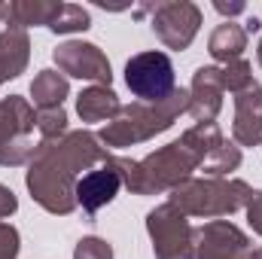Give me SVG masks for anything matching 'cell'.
I'll return each mask as SVG.
<instances>
[{
	"label": "cell",
	"mask_w": 262,
	"mask_h": 259,
	"mask_svg": "<svg viewBox=\"0 0 262 259\" xmlns=\"http://www.w3.org/2000/svg\"><path fill=\"white\" fill-rule=\"evenodd\" d=\"M256 189L244 180H229V177H192L171 189V204L186 213V217H201V220H216V217H232L235 210L247 207Z\"/></svg>",
	"instance_id": "4"
},
{
	"label": "cell",
	"mask_w": 262,
	"mask_h": 259,
	"mask_svg": "<svg viewBox=\"0 0 262 259\" xmlns=\"http://www.w3.org/2000/svg\"><path fill=\"white\" fill-rule=\"evenodd\" d=\"M37 131L43 134V140H58L67 134V113L64 107H49V110H37Z\"/></svg>",
	"instance_id": "22"
},
{
	"label": "cell",
	"mask_w": 262,
	"mask_h": 259,
	"mask_svg": "<svg viewBox=\"0 0 262 259\" xmlns=\"http://www.w3.org/2000/svg\"><path fill=\"white\" fill-rule=\"evenodd\" d=\"M244 210H247V223H250V229H253L256 235H262V192H253L250 204H247Z\"/></svg>",
	"instance_id": "25"
},
{
	"label": "cell",
	"mask_w": 262,
	"mask_h": 259,
	"mask_svg": "<svg viewBox=\"0 0 262 259\" xmlns=\"http://www.w3.org/2000/svg\"><path fill=\"white\" fill-rule=\"evenodd\" d=\"M122 189V180H119V171L113 168V156L107 165H98L92 171H85L79 180H76V204L95 217L101 207H107Z\"/></svg>",
	"instance_id": "11"
},
{
	"label": "cell",
	"mask_w": 262,
	"mask_h": 259,
	"mask_svg": "<svg viewBox=\"0 0 262 259\" xmlns=\"http://www.w3.org/2000/svg\"><path fill=\"white\" fill-rule=\"evenodd\" d=\"M220 79H223V92L238 95V92H244V89L253 82V67H250V61L238 58V61H232V64L220 67Z\"/></svg>",
	"instance_id": "21"
},
{
	"label": "cell",
	"mask_w": 262,
	"mask_h": 259,
	"mask_svg": "<svg viewBox=\"0 0 262 259\" xmlns=\"http://www.w3.org/2000/svg\"><path fill=\"white\" fill-rule=\"evenodd\" d=\"M113 168L119 171V180L131 195H159L192 180V174L201 168V153L180 134V140L149 153L140 162L113 156Z\"/></svg>",
	"instance_id": "2"
},
{
	"label": "cell",
	"mask_w": 262,
	"mask_h": 259,
	"mask_svg": "<svg viewBox=\"0 0 262 259\" xmlns=\"http://www.w3.org/2000/svg\"><path fill=\"white\" fill-rule=\"evenodd\" d=\"M256 58H259V67H262V40H259V49H256Z\"/></svg>",
	"instance_id": "31"
},
{
	"label": "cell",
	"mask_w": 262,
	"mask_h": 259,
	"mask_svg": "<svg viewBox=\"0 0 262 259\" xmlns=\"http://www.w3.org/2000/svg\"><path fill=\"white\" fill-rule=\"evenodd\" d=\"M15 210H18V198H15V192H12L9 186H3V183H0V220L12 217Z\"/></svg>",
	"instance_id": "26"
},
{
	"label": "cell",
	"mask_w": 262,
	"mask_h": 259,
	"mask_svg": "<svg viewBox=\"0 0 262 259\" xmlns=\"http://www.w3.org/2000/svg\"><path fill=\"white\" fill-rule=\"evenodd\" d=\"M259 28H262V21H259V18H250L244 31H247V34H253V31H259Z\"/></svg>",
	"instance_id": "28"
},
{
	"label": "cell",
	"mask_w": 262,
	"mask_h": 259,
	"mask_svg": "<svg viewBox=\"0 0 262 259\" xmlns=\"http://www.w3.org/2000/svg\"><path fill=\"white\" fill-rule=\"evenodd\" d=\"M89 28H92V15L76 3H61L49 25L52 34H76V31H89Z\"/></svg>",
	"instance_id": "20"
},
{
	"label": "cell",
	"mask_w": 262,
	"mask_h": 259,
	"mask_svg": "<svg viewBox=\"0 0 262 259\" xmlns=\"http://www.w3.org/2000/svg\"><path fill=\"white\" fill-rule=\"evenodd\" d=\"M189 110V89H174L165 101H134L122 107L104 128L98 131V140L104 146L122 149V146H137L162 131H168L183 113Z\"/></svg>",
	"instance_id": "3"
},
{
	"label": "cell",
	"mask_w": 262,
	"mask_h": 259,
	"mask_svg": "<svg viewBox=\"0 0 262 259\" xmlns=\"http://www.w3.org/2000/svg\"><path fill=\"white\" fill-rule=\"evenodd\" d=\"M31 61V37L25 28L9 25L0 34V79H15L25 73V67Z\"/></svg>",
	"instance_id": "14"
},
{
	"label": "cell",
	"mask_w": 262,
	"mask_h": 259,
	"mask_svg": "<svg viewBox=\"0 0 262 259\" xmlns=\"http://www.w3.org/2000/svg\"><path fill=\"white\" fill-rule=\"evenodd\" d=\"M244 49H247V31H244V25H235V21L216 25L213 34H210V40H207L210 58H216V61H223V64L238 61V58L244 55Z\"/></svg>",
	"instance_id": "16"
},
{
	"label": "cell",
	"mask_w": 262,
	"mask_h": 259,
	"mask_svg": "<svg viewBox=\"0 0 262 259\" xmlns=\"http://www.w3.org/2000/svg\"><path fill=\"white\" fill-rule=\"evenodd\" d=\"M37 110L28 98L9 95L0 101V165L3 168H21L34 159L37 143Z\"/></svg>",
	"instance_id": "5"
},
{
	"label": "cell",
	"mask_w": 262,
	"mask_h": 259,
	"mask_svg": "<svg viewBox=\"0 0 262 259\" xmlns=\"http://www.w3.org/2000/svg\"><path fill=\"white\" fill-rule=\"evenodd\" d=\"M125 85L134 98L152 104L165 101L177 85H174V64L165 52H137L125 64Z\"/></svg>",
	"instance_id": "7"
},
{
	"label": "cell",
	"mask_w": 262,
	"mask_h": 259,
	"mask_svg": "<svg viewBox=\"0 0 262 259\" xmlns=\"http://www.w3.org/2000/svg\"><path fill=\"white\" fill-rule=\"evenodd\" d=\"M152 34L162 40L165 49L183 52L192 46L201 28V9L192 0H165L152 6Z\"/></svg>",
	"instance_id": "8"
},
{
	"label": "cell",
	"mask_w": 262,
	"mask_h": 259,
	"mask_svg": "<svg viewBox=\"0 0 262 259\" xmlns=\"http://www.w3.org/2000/svg\"><path fill=\"white\" fill-rule=\"evenodd\" d=\"M122 110L119 95L110 85H89L76 95V113L82 122H110L116 113Z\"/></svg>",
	"instance_id": "15"
},
{
	"label": "cell",
	"mask_w": 262,
	"mask_h": 259,
	"mask_svg": "<svg viewBox=\"0 0 262 259\" xmlns=\"http://www.w3.org/2000/svg\"><path fill=\"white\" fill-rule=\"evenodd\" d=\"M238 165H241V146H238V143L223 140V143H220L207 159H204L201 171H204L207 177H229Z\"/></svg>",
	"instance_id": "19"
},
{
	"label": "cell",
	"mask_w": 262,
	"mask_h": 259,
	"mask_svg": "<svg viewBox=\"0 0 262 259\" xmlns=\"http://www.w3.org/2000/svg\"><path fill=\"white\" fill-rule=\"evenodd\" d=\"M232 137L238 146H259L262 143V85L256 79L244 92L235 95Z\"/></svg>",
	"instance_id": "12"
},
{
	"label": "cell",
	"mask_w": 262,
	"mask_h": 259,
	"mask_svg": "<svg viewBox=\"0 0 262 259\" xmlns=\"http://www.w3.org/2000/svg\"><path fill=\"white\" fill-rule=\"evenodd\" d=\"M223 110V79L220 67H198L189 85V116L195 122H213Z\"/></svg>",
	"instance_id": "13"
},
{
	"label": "cell",
	"mask_w": 262,
	"mask_h": 259,
	"mask_svg": "<svg viewBox=\"0 0 262 259\" xmlns=\"http://www.w3.org/2000/svg\"><path fill=\"white\" fill-rule=\"evenodd\" d=\"M213 9H216L220 15H229V18H232V15H241V12L247 9V3H241V0H235V3H226V0H216V3H213Z\"/></svg>",
	"instance_id": "27"
},
{
	"label": "cell",
	"mask_w": 262,
	"mask_h": 259,
	"mask_svg": "<svg viewBox=\"0 0 262 259\" xmlns=\"http://www.w3.org/2000/svg\"><path fill=\"white\" fill-rule=\"evenodd\" d=\"M195 259H250V238L229 220H210L192 232Z\"/></svg>",
	"instance_id": "10"
},
{
	"label": "cell",
	"mask_w": 262,
	"mask_h": 259,
	"mask_svg": "<svg viewBox=\"0 0 262 259\" xmlns=\"http://www.w3.org/2000/svg\"><path fill=\"white\" fill-rule=\"evenodd\" d=\"M110 156L113 153L98 140V134L85 128L67 131L58 140H40L34 159L28 162V174H25L28 192L43 210L55 217H67L79 207L76 180L85 171L107 165Z\"/></svg>",
	"instance_id": "1"
},
{
	"label": "cell",
	"mask_w": 262,
	"mask_h": 259,
	"mask_svg": "<svg viewBox=\"0 0 262 259\" xmlns=\"http://www.w3.org/2000/svg\"><path fill=\"white\" fill-rule=\"evenodd\" d=\"M58 0H12V3H6V21L9 25H15V28H37V25H43V28H49L52 25V18H55V12H58Z\"/></svg>",
	"instance_id": "17"
},
{
	"label": "cell",
	"mask_w": 262,
	"mask_h": 259,
	"mask_svg": "<svg viewBox=\"0 0 262 259\" xmlns=\"http://www.w3.org/2000/svg\"><path fill=\"white\" fill-rule=\"evenodd\" d=\"M70 95V82L64 73L58 70H40L31 82V98L37 110H49V107H61L64 98Z\"/></svg>",
	"instance_id": "18"
},
{
	"label": "cell",
	"mask_w": 262,
	"mask_h": 259,
	"mask_svg": "<svg viewBox=\"0 0 262 259\" xmlns=\"http://www.w3.org/2000/svg\"><path fill=\"white\" fill-rule=\"evenodd\" d=\"M6 18V3H0V21Z\"/></svg>",
	"instance_id": "29"
},
{
	"label": "cell",
	"mask_w": 262,
	"mask_h": 259,
	"mask_svg": "<svg viewBox=\"0 0 262 259\" xmlns=\"http://www.w3.org/2000/svg\"><path fill=\"white\" fill-rule=\"evenodd\" d=\"M146 232L152 238L156 259H195V241L189 217L180 213L171 201L152 207L146 213Z\"/></svg>",
	"instance_id": "6"
},
{
	"label": "cell",
	"mask_w": 262,
	"mask_h": 259,
	"mask_svg": "<svg viewBox=\"0 0 262 259\" xmlns=\"http://www.w3.org/2000/svg\"><path fill=\"white\" fill-rule=\"evenodd\" d=\"M18 250H21L18 229L12 223H3L0 220V259H18Z\"/></svg>",
	"instance_id": "24"
},
{
	"label": "cell",
	"mask_w": 262,
	"mask_h": 259,
	"mask_svg": "<svg viewBox=\"0 0 262 259\" xmlns=\"http://www.w3.org/2000/svg\"><path fill=\"white\" fill-rule=\"evenodd\" d=\"M73 259H113V247H110L104 238L89 235V238H79V241H76Z\"/></svg>",
	"instance_id": "23"
},
{
	"label": "cell",
	"mask_w": 262,
	"mask_h": 259,
	"mask_svg": "<svg viewBox=\"0 0 262 259\" xmlns=\"http://www.w3.org/2000/svg\"><path fill=\"white\" fill-rule=\"evenodd\" d=\"M250 259H262V247H259V250H253V253H250Z\"/></svg>",
	"instance_id": "30"
},
{
	"label": "cell",
	"mask_w": 262,
	"mask_h": 259,
	"mask_svg": "<svg viewBox=\"0 0 262 259\" xmlns=\"http://www.w3.org/2000/svg\"><path fill=\"white\" fill-rule=\"evenodd\" d=\"M58 73L76 76V79H89L95 85H110L113 82V70L110 58L95 46V43H82V40H67L52 52Z\"/></svg>",
	"instance_id": "9"
}]
</instances>
